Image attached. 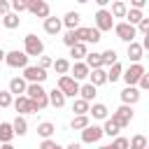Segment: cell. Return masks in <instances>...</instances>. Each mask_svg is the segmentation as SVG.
<instances>
[{"label":"cell","mask_w":149,"mask_h":149,"mask_svg":"<svg viewBox=\"0 0 149 149\" xmlns=\"http://www.w3.org/2000/svg\"><path fill=\"white\" fill-rule=\"evenodd\" d=\"M144 72H147V70H144V65H142V63H130V68L121 72V79L126 81V86H135Z\"/></svg>","instance_id":"3957f363"},{"label":"cell","mask_w":149,"mask_h":149,"mask_svg":"<svg viewBox=\"0 0 149 149\" xmlns=\"http://www.w3.org/2000/svg\"><path fill=\"white\" fill-rule=\"evenodd\" d=\"M5 54H7V51H5L2 47H0V63H5Z\"/></svg>","instance_id":"681fc988"},{"label":"cell","mask_w":149,"mask_h":149,"mask_svg":"<svg viewBox=\"0 0 149 149\" xmlns=\"http://www.w3.org/2000/svg\"><path fill=\"white\" fill-rule=\"evenodd\" d=\"M47 98H49V105L51 107H65V95L58 91V88H51V91H47Z\"/></svg>","instance_id":"44dd1931"},{"label":"cell","mask_w":149,"mask_h":149,"mask_svg":"<svg viewBox=\"0 0 149 149\" xmlns=\"http://www.w3.org/2000/svg\"><path fill=\"white\" fill-rule=\"evenodd\" d=\"M12 140H14L12 123H7V121H0V142H2V144H12Z\"/></svg>","instance_id":"603a6c76"},{"label":"cell","mask_w":149,"mask_h":149,"mask_svg":"<svg viewBox=\"0 0 149 149\" xmlns=\"http://www.w3.org/2000/svg\"><path fill=\"white\" fill-rule=\"evenodd\" d=\"M74 35H77V42H81V44H98L102 37H100V33L95 30V28H77L74 30Z\"/></svg>","instance_id":"5b68a950"},{"label":"cell","mask_w":149,"mask_h":149,"mask_svg":"<svg viewBox=\"0 0 149 149\" xmlns=\"http://www.w3.org/2000/svg\"><path fill=\"white\" fill-rule=\"evenodd\" d=\"M2 26H5L7 30H14V28H19V26H21V16H19V14H14V12H9V14H5V16H2Z\"/></svg>","instance_id":"d4e9b609"},{"label":"cell","mask_w":149,"mask_h":149,"mask_svg":"<svg viewBox=\"0 0 149 149\" xmlns=\"http://www.w3.org/2000/svg\"><path fill=\"white\" fill-rule=\"evenodd\" d=\"M63 95H65V100L68 98H74L77 93H79V81H74L70 74H63V77H58V86H56Z\"/></svg>","instance_id":"7a4b0ae2"},{"label":"cell","mask_w":149,"mask_h":149,"mask_svg":"<svg viewBox=\"0 0 149 149\" xmlns=\"http://www.w3.org/2000/svg\"><path fill=\"white\" fill-rule=\"evenodd\" d=\"M5 63L9 65V68H28V56L23 54V51H19V49H14V51H7L5 54Z\"/></svg>","instance_id":"9c48e42d"},{"label":"cell","mask_w":149,"mask_h":149,"mask_svg":"<svg viewBox=\"0 0 149 149\" xmlns=\"http://www.w3.org/2000/svg\"><path fill=\"white\" fill-rule=\"evenodd\" d=\"M100 56H102V68H105V65H114V63H119V61H116L119 56H116L114 49H107V51H102Z\"/></svg>","instance_id":"8d00e7d4"},{"label":"cell","mask_w":149,"mask_h":149,"mask_svg":"<svg viewBox=\"0 0 149 149\" xmlns=\"http://www.w3.org/2000/svg\"><path fill=\"white\" fill-rule=\"evenodd\" d=\"M28 12L37 19H47L51 9H49V2H44V0H28Z\"/></svg>","instance_id":"30bf717a"},{"label":"cell","mask_w":149,"mask_h":149,"mask_svg":"<svg viewBox=\"0 0 149 149\" xmlns=\"http://www.w3.org/2000/svg\"><path fill=\"white\" fill-rule=\"evenodd\" d=\"M26 86H28V84H26V79H23V77H12V79H9V88H7V91H9V93H14V95H23V93H26Z\"/></svg>","instance_id":"d6986e66"},{"label":"cell","mask_w":149,"mask_h":149,"mask_svg":"<svg viewBox=\"0 0 149 149\" xmlns=\"http://www.w3.org/2000/svg\"><path fill=\"white\" fill-rule=\"evenodd\" d=\"M79 21H81V14H79V12H68V14L61 19V23H63L68 30H77V28H79Z\"/></svg>","instance_id":"2e32d148"},{"label":"cell","mask_w":149,"mask_h":149,"mask_svg":"<svg viewBox=\"0 0 149 149\" xmlns=\"http://www.w3.org/2000/svg\"><path fill=\"white\" fill-rule=\"evenodd\" d=\"M54 130H56V126H54L51 121H42V123L37 126V135H40L42 140H51Z\"/></svg>","instance_id":"f1b7e54d"},{"label":"cell","mask_w":149,"mask_h":149,"mask_svg":"<svg viewBox=\"0 0 149 149\" xmlns=\"http://www.w3.org/2000/svg\"><path fill=\"white\" fill-rule=\"evenodd\" d=\"M114 33H116V37L121 40V42H135V37H137V33H135V26H128L126 21H121V23H114Z\"/></svg>","instance_id":"ba28073f"},{"label":"cell","mask_w":149,"mask_h":149,"mask_svg":"<svg viewBox=\"0 0 149 149\" xmlns=\"http://www.w3.org/2000/svg\"><path fill=\"white\" fill-rule=\"evenodd\" d=\"M12 100H14V98H12L9 91H0V109H2V107H9Z\"/></svg>","instance_id":"b9f144b4"},{"label":"cell","mask_w":149,"mask_h":149,"mask_svg":"<svg viewBox=\"0 0 149 149\" xmlns=\"http://www.w3.org/2000/svg\"><path fill=\"white\" fill-rule=\"evenodd\" d=\"M54 70H56V74H61V77L68 74V72H70V61H68V58H56V61H54Z\"/></svg>","instance_id":"d6a6232c"},{"label":"cell","mask_w":149,"mask_h":149,"mask_svg":"<svg viewBox=\"0 0 149 149\" xmlns=\"http://www.w3.org/2000/svg\"><path fill=\"white\" fill-rule=\"evenodd\" d=\"M88 84L91 86H102V84H107V70L105 68H98V70H91L88 72Z\"/></svg>","instance_id":"9a60e30c"},{"label":"cell","mask_w":149,"mask_h":149,"mask_svg":"<svg viewBox=\"0 0 149 149\" xmlns=\"http://www.w3.org/2000/svg\"><path fill=\"white\" fill-rule=\"evenodd\" d=\"M86 54H88V49H86V44H81V42H77L74 47H70V56L74 58V63L84 61V58H86Z\"/></svg>","instance_id":"484cf974"},{"label":"cell","mask_w":149,"mask_h":149,"mask_svg":"<svg viewBox=\"0 0 149 149\" xmlns=\"http://www.w3.org/2000/svg\"><path fill=\"white\" fill-rule=\"evenodd\" d=\"M86 126H91L88 114H84V116H72V121H70V128H72V130H84Z\"/></svg>","instance_id":"4dcf8cb0"},{"label":"cell","mask_w":149,"mask_h":149,"mask_svg":"<svg viewBox=\"0 0 149 149\" xmlns=\"http://www.w3.org/2000/svg\"><path fill=\"white\" fill-rule=\"evenodd\" d=\"M5 14H9V2L0 0V16H5Z\"/></svg>","instance_id":"7dc6e473"},{"label":"cell","mask_w":149,"mask_h":149,"mask_svg":"<svg viewBox=\"0 0 149 149\" xmlns=\"http://www.w3.org/2000/svg\"><path fill=\"white\" fill-rule=\"evenodd\" d=\"M135 86H137V91H140V93H142V91H147V88H149V74L144 72V74L140 77V81H137Z\"/></svg>","instance_id":"7bdbcfd3"},{"label":"cell","mask_w":149,"mask_h":149,"mask_svg":"<svg viewBox=\"0 0 149 149\" xmlns=\"http://www.w3.org/2000/svg\"><path fill=\"white\" fill-rule=\"evenodd\" d=\"M109 147H112V149H128V137L116 135V137H114V142H112Z\"/></svg>","instance_id":"ab89813d"},{"label":"cell","mask_w":149,"mask_h":149,"mask_svg":"<svg viewBox=\"0 0 149 149\" xmlns=\"http://www.w3.org/2000/svg\"><path fill=\"white\" fill-rule=\"evenodd\" d=\"M100 137H102V128L100 126H86L84 130H81V142L84 144H95V142H100Z\"/></svg>","instance_id":"7c38bea8"},{"label":"cell","mask_w":149,"mask_h":149,"mask_svg":"<svg viewBox=\"0 0 149 149\" xmlns=\"http://www.w3.org/2000/svg\"><path fill=\"white\" fill-rule=\"evenodd\" d=\"M140 91H137V86H126L123 91H121V105H128V107H133L137 100H140Z\"/></svg>","instance_id":"4fadbf2b"},{"label":"cell","mask_w":149,"mask_h":149,"mask_svg":"<svg viewBox=\"0 0 149 149\" xmlns=\"http://www.w3.org/2000/svg\"><path fill=\"white\" fill-rule=\"evenodd\" d=\"M88 72H91V70L86 68V63H84V61H79V63H72V65H70V77H72L74 81L86 79V77H88Z\"/></svg>","instance_id":"5bb4252c"},{"label":"cell","mask_w":149,"mask_h":149,"mask_svg":"<svg viewBox=\"0 0 149 149\" xmlns=\"http://www.w3.org/2000/svg\"><path fill=\"white\" fill-rule=\"evenodd\" d=\"M100 128H102V135H109V137H116V135H119V130H121V128H119L109 116L105 119V126H100Z\"/></svg>","instance_id":"1f68e13d"},{"label":"cell","mask_w":149,"mask_h":149,"mask_svg":"<svg viewBox=\"0 0 149 149\" xmlns=\"http://www.w3.org/2000/svg\"><path fill=\"white\" fill-rule=\"evenodd\" d=\"M12 130H14V135L23 137V135L28 133V121H26V116H19V114H16V119L12 121Z\"/></svg>","instance_id":"7402d4cb"},{"label":"cell","mask_w":149,"mask_h":149,"mask_svg":"<svg viewBox=\"0 0 149 149\" xmlns=\"http://www.w3.org/2000/svg\"><path fill=\"white\" fill-rule=\"evenodd\" d=\"M88 102L86 100H81V98H74V102H72V112H74V116H84V114H88Z\"/></svg>","instance_id":"f546056e"},{"label":"cell","mask_w":149,"mask_h":149,"mask_svg":"<svg viewBox=\"0 0 149 149\" xmlns=\"http://www.w3.org/2000/svg\"><path fill=\"white\" fill-rule=\"evenodd\" d=\"M0 149H14V147H12V144H2Z\"/></svg>","instance_id":"f907efd6"},{"label":"cell","mask_w":149,"mask_h":149,"mask_svg":"<svg viewBox=\"0 0 149 149\" xmlns=\"http://www.w3.org/2000/svg\"><path fill=\"white\" fill-rule=\"evenodd\" d=\"M126 12H128V5H126L123 0H116V2H112V9H109L112 19H126Z\"/></svg>","instance_id":"cb8c5ba5"},{"label":"cell","mask_w":149,"mask_h":149,"mask_svg":"<svg viewBox=\"0 0 149 149\" xmlns=\"http://www.w3.org/2000/svg\"><path fill=\"white\" fill-rule=\"evenodd\" d=\"M100 35L105 33V30H112L114 28V19H112V14H109V9H98L95 12V26H93Z\"/></svg>","instance_id":"277c9868"},{"label":"cell","mask_w":149,"mask_h":149,"mask_svg":"<svg viewBox=\"0 0 149 149\" xmlns=\"http://www.w3.org/2000/svg\"><path fill=\"white\" fill-rule=\"evenodd\" d=\"M88 114H91L93 119H98V121H105V119L109 116V109H107V105H102V102H93V105L88 107Z\"/></svg>","instance_id":"ac0fdd59"},{"label":"cell","mask_w":149,"mask_h":149,"mask_svg":"<svg viewBox=\"0 0 149 149\" xmlns=\"http://www.w3.org/2000/svg\"><path fill=\"white\" fill-rule=\"evenodd\" d=\"M47 77H49L47 70H42V68H37V65L23 68V79H26V84H42Z\"/></svg>","instance_id":"8992f818"},{"label":"cell","mask_w":149,"mask_h":149,"mask_svg":"<svg viewBox=\"0 0 149 149\" xmlns=\"http://www.w3.org/2000/svg\"><path fill=\"white\" fill-rule=\"evenodd\" d=\"M126 19H128V21H126L128 26H137V23L144 19V14H142L140 9H128V12H126Z\"/></svg>","instance_id":"836d02e7"},{"label":"cell","mask_w":149,"mask_h":149,"mask_svg":"<svg viewBox=\"0 0 149 149\" xmlns=\"http://www.w3.org/2000/svg\"><path fill=\"white\" fill-rule=\"evenodd\" d=\"M12 105H14V109L19 112V116H23V114H35V112H37L35 105H33L26 95H16V98L12 100Z\"/></svg>","instance_id":"8fae6325"},{"label":"cell","mask_w":149,"mask_h":149,"mask_svg":"<svg viewBox=\"0 0 149 149\" xmlns=\"http://www.w3.org/2000/svg\"><path fill=\"white\" fill-rule=\"evenodd\" d=\"M126 56L130 58V63H140V61H142V56H144V51H142L140 42H130V44H128V51H126Z\"/></svg>","instance_id":"ffe728a7"},{"label":"cell","mask_w":149,"mask_h":149,"mask_svg":"<svg viewBox=\"0 0 149 149\" xmlns=\"http://www.w3.org/2000/svg\"><path fill=\"white\" fill-rule=\"evenodd\" d=\"M98 149H112V147H109V144H105V147H98Z\"/></svg>","instance_id":"816d5d0a"},{"label":"cell","mask_w":149,"mask_h":149,"mask_svg":"<svg viewBox=\"0 0 149 149\" xmlns=\"http://www.w3.org/2000/svg\"><path fill=\"white\" fill-rule=\"evenodd\" d=\"M61 28H63L61 19H56V16H51V14L44 19V33H47V35H58Z\"/></svg>","instance_id":"e0dca14e"},{"label":"cell","mask_w":149,"mask_h":149,"mask_svg":"<svg viewBox=\"0 0 149 149\" xmlns=\"http://www.w3.org/2000/svg\"><path fill=\"white\" fill-rule=\"evenodd\" d=\"M128 149H147V137L144 135H133V140H128Z\"/></svg>","instance_id":"d590c367"},{"label":"cell","mask_w":149,"mask_h":149,"mask_svg":"<svg viewBox=\"0 0 149 149\" xmlns=\"http://www.w3.org/2000/svg\"><path fill=\"white\" fill-rule=\"evenodd\" d=\"M65 149H81V144H77V142H72V144H68Z\"/></svg>","instance_id":"c3c4849f"},{"label":"cell","mask_w":149,"mask_h":149,"mask_svg":"<svg viewBox=\"0 0 149 149\" xmlns=\"http://www.w3.org/2000/svg\"><path fill=\"white\" fill-rule=\"evenodd\" d=\"M144 5H147V0H130V9H140L142 12Z\"/></svg>","instance_id":"bcb514c9"},{"label":"cell","mask_w":149,"mask_h":149,"mask_svg":"<svg viewBox=\"0 0 149 149\" xmlns=\"http://www.w3.org/2000/svg\"><path fill=\"white\" fill-rule=\"evenodd\" d=\"M121 72H123V68H121V63H114V65H109V70H107V81H116V79H121Z\"/></svg>","instance_id":"e575fe53"},{"label":"cell","mask_w":149,"mask_h":149,"mask_svg":"<svg viewBox=\"0 0 149 149\" xmlns=\"http://www.w3.org/2000/svg\"><path fill=\"white\" fill-rule=\"evenodd\" d=\"M40 149H63V147H61L56 140H42V142H40Z\"/></svg>","instance_id":"ee69618b"},{"label":"cell","mask_w":149,"mask_h":149,"mask_svg":"<svg viewBox=\"0 0 149 149\" xmlns=\"http://www.w3.org/2000/svg\"><path fill=\"white\" fill-rule=\"evenodd\" d=\"M135 33H140L142 37H144V35H149V19H147V16H144V19L135 26Z\"/></svg>","instance_id":"f35d334b"},{"label":"cell","mask_w":149,"mask_h":149,"mask_svg":"<svg viewBox=\"0 0 149 149\" xmlns=\"http://www.w3.org/2000/svg\"><path fill=\"white\" fill-rule=\"evenodd\" d=\"M23 54L30 58V56H42L44 54V42L37 37V35H26V40H23Z\"/></svg>","instance_id":"6da1fadb"},{"label":"cell","mask_w":149,"mask_h":149,"mask_svg":"<svg viewBox=\"0 0 149 149\" xmlns=\"http://www.w3.org/2000/svg\"><path fill=\"white\" fill-rule=\"evenodd\" d=\"M51 65H54V58H49V56H40V65H37V68L47 70V68H51Z\"/></svg>","instance_id":"f6af8a7d"},{"label":"cell","mask_w":149,"mask_h":149,"mask_svg":"<svg viewBox=\"0 0 149 149\" xmlns=\"http://www.w3.org/2000/svg\"><path fill=\"white\" fill-rule=\"evenodd\" d=\"M63 44H65V47H74V44H77V35H74V30H68V33L63 35Z\"/></svg>","instance_id":"60d3db41"},{"label":"cell","mask_w":149,"mask_h":149,"mask_svg":"<svg viewBox=\"0 0 149 149\" xmlns=\"http://www.w3.org/2000/svg\"><path fill=\"white\" fill-rule=\"evenodd\" d=\"M119 128H126L130 121H133V107H128V105H121L116 112H112V116H109Z\"/></svg>","instance_id":"52a82bcc"},{"label":"cell","mask_w":149,"mask_h":149,"mask_svg":"<svg viewBox=\"0 0 149 149\" xmlns=\"http://www.w3.org/2000/svg\"><path fill=\"white\" fill-rule=\"evenodd\" d=\"M98 95V88L95 86H91V84H84V86H79V98L81 100H86L88 105H91V100Z\"/></svg>","instance_id":"83f0119b"},{"label":"cell","mask_w":149,"mask_h":149,"mask_svg":"<svg viewBox=\"0 0 149 149\" xmlns=\"http://www.w3.org/2000/svg\"><path fill=\"white\" fill-rule=\"evenodd\" d=\"M9 9H14V14H21L28 9V0H12L9 2Z\"/></svg>","instance_id":"74e56055"},{"label":"cell","mask_w":149,"mask_h":149,"mask_svg":"<svg viewBox=\"0 0 149 149\" xmlns=\"http://www.w3.org/2000/svg\"><path fill=\"white\" fill-rule=\"evenodd\" d=\"M84 63H86V68H88V70H98V68H102V56H100L98 51H93V54H86Z\"/></svg>","instance_id":"4316f807"}]
</instances>
